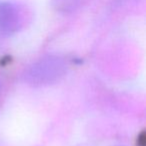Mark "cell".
Wrapping results in <instances>:
<instances>
[{"label": "cell", "mask_w": 146, "mask_h": 146, "mask_svg": "<svg viewBox=\"0 0 146 146\" xmlns=\"http://www.w3.org/2000/svg\"><path fill=\"white\" fill-rule=\"evenodd\" d=\"M66 71V64L58 56H47L35 62L27 70L25 79L31 85H48L57 81Z\"/></svg>", "instance_id": "cell-1"}, {"label": "cell", "mask_w": 146, "mask_h": 146, "mask_svg": "<svg viewBox=\"0 0 146 146\" xmlns=\"http://www.w3.org/2000/svg\"><path fill=\"white\" fill-rule=\"evenodd\" d=\"M23 24V14L18 5L12 2H0V32L12 34L17 32Z\"/></svg>", "instance_id": "cell-2"}, {"label": "cell", "mask_w": 146, "mask_h": 146, "mask_svg": "<svg viewBox=\"0 0 146 146\" xmlns=\"http://www.w3.org/2000/svg\"><path fill=\"white\" fill-rule=\"evenodd\" d=\"M82 0H52V5L59 12H71L75 10L80 4Z\"/></svg>", "instance_id": "cell-3"}]
</instances>
